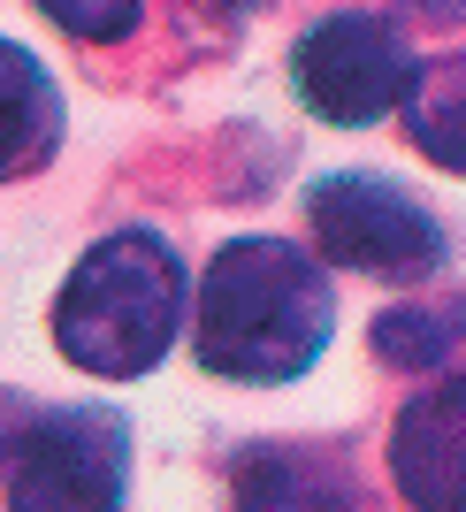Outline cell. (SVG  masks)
Listing matches in <instances>:
<instances>
[{
	"label": "cell",
	"mask_w": 466,
	"mask_h": 512,
	"mask_svg": "<svg viewBox=\"0 0 466 512\" xmlns=\"http://www.w3.org/2000/svg\"><path fill=\"white\" fill-rule=\"evenodd\" d=\"M337 321V291L321 260L291 237H237L199 283V367L230 383H291L321 360Z\"/></svg>",
	"instance_id": "6da1fadb"
},
{
	"label": "cell",
	"mask_w": 466,
	"mask_h": 512,
	"mask_svg": "<svg viewBox=\"0 0 466 512\" xmlns=\"http://www.w3.org/2000/svg\"><path fill=\"white\" fill-rule=\"evenodd\" d=\"M176 321H184V260L153 230H115L69 268L54 337L85 375L123 383L176 344Z\"/></svg>",
	"instance_id": "7a4b0ae2"
},
{
	"label": "cell",
	"mask_w": 466,
	"mask_h": 512,
	"mask_svg": "<svg viewBox=\"0 0 466 512\" xmlns=\"http://www.w3.org/2000/svg\"><path fill=\"white\" fill-rule=\"evenodd\" d=\"M130 428L107 406H8L0 490L8 512H123Z\"/></svg>",
	"instance_id": "3957f363"
},
{
	"label": "cell",
	"mask_w": 466,
	"mask_h": 512,
	"mask_svg": "<svg viewBox=\"0 0 466 512\" xmlns=\"http://www.w3.org/2000/svg\"><path fill=\"white\" fill-rule=\"evenodd\" d=\"M306 222H314L321 253L360 268V276H390L413 283L444 260V230L421 199H405L382 176H321L306 192Z\"/></svg>",
	"instance_id": "277c9868"
},
{
	"label": "cell",
	"mask_w": 466,
	"mask_h": 512,
	"mask_svg": "<svg viewBox=\"0 0 466 512\" xmlns=\"http://www.w3.org/2000/svg\"><path fill=\"white\" fill-rule=\"evenodd\" d=\"M291 77H298V92H306V107H314L321 123L360 130V123L390 115V107L413 92L421 54H413L382 16H329L321 31L298 39Z\"/></svg>",
	"instance_id": "5b68a950"
},
{
	"label": "cell",
	"mask_w": 466,
	"mask_h": 512,
	"mask_svg": "<svg viewBox=\"0 0 466 512\" xmlns=\"http://www.w3.org/2000/svg\"><path fill=\"white\" fill-rule=\"evenodd\" d=\"M390 474H398L405 505H421V512H459L466 505V390L451 375L398 413Z\"/></svg>",
	"instance_id": "8992f818"
},
{
	"label": "cell",
	"mask_w": 466,
	"mask_h": 512,
	"mask_svg": "<svg viewBox=\"0 0 466 512\" xmlns=\"http://www.w3.org/2000/svg\"><path fill=\"white\" fill-rule=\"evenodd\" d=\"M237 512H360V482L321 444H253L237 459Z\"/></svg>",
	"instance_id": "52a82bcc"
},
{
	"label": "cell",
	"mask_w": 466,
	"mask_h": 512,
	"mask_svg": "<svg viewBox=\"0 0 466 512\" xmlns=\"http://www.w3.org/2000/svg\"><path fill=\"white\" fill-rule=\"evenodd\" d=\"M54 146H62V92L39 69V54L0 39V176L46 169Z\"/></svg>",
	"instance_id": "ba28073f"
},
{
	"label": "cell",
	"mask_w": 466,
	"mask_h": 512,
	"mask_svg": "<svg viewBox=\"0 0 466 512\" xmlns=\"http://www.w3.org/2000/svg\"><path fill=\"white\" fill-rule=\"evenodd\" d=\"M375 352L390 367H451V352H459V314L451 306H398V314L375 321Z\"/></svg>",
	"instance_id": "9c48e42d"
},
{
	"label": "cell",
	"mask_w": 466,
	"mask_h": 512,
	"mask_svg": "<svg viewBox=\"0 0 466 512\" xmlns=\"http://www.w3.org/2000/svg\"><path fill=\"white\" fill-rule=\"evenodd\" d=\"M405 100H413V92H405ZM413 138L436 146L444 169H459V69H444V100H436V107L413 100Z\"/></svg>",
	"instance_id": "30bf717a"
},
{
	"label": "cell",
	"mask_w": 466,
	"mask_h": 512,
	"mask_svg": "<svg viewBox=\"0 0 466 512\" xmlns=\"http://www.w3.org/2000/svg\"><path fill=\"white\" fill-rule=\"evenodd\" d=\"M54 23L85 31V39H123L130 23H138V8H54Z\"/></svg>",
	"instance_id": "8fae6325"
}]
</instances>
